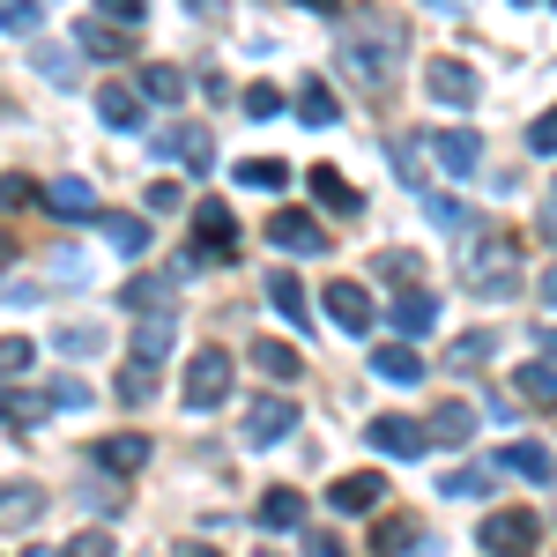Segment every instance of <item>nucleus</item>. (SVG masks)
Returning <instances> with one entry per match:
<instances>
[{
  "instance_id": "obj_19",
  "label": "nucleus",
  "mask_w": 557,
  "mask_h": 557,
  "mask_svg": "<svg viewBox=\"0 0 557 557\" xmlns=\"http://www.w3.org/2000/svg\"><path fill=\"white\" fill-rule=\"evenodd\" d=\"M97 120H104V127H141V89H127V83H104L97 89Z\"/></svg>"
},
{
  "instance_id": "obj_32",
  "label": "nucleus",
  "mask_w": 557,
  "mask_h": 557,
  "mask_svg": "<svg viewBox=\"0 0 557 557\" xmlns=\"http://www.w3.org/2000/svg\"><path fill=\"white\" fill-rule=\"evenodd\" d=\"M112 394H120V401H149V394H157V364H149V357H127L120 380H112Z\"/></svg>"
},
{
  "instance_id": "obj_27",
  "label": "nucleus",
  "mask_w": 557,
  "mask_h": 557,
  "mask_svg": "<svg viewBox=\"0 0 557 557\" xmlns=\"http://www.w3.org/2000/svg\"><path fill=\"white\" fill-rule=\"evenodd\" d=\"M97 223H104V238H112V246H120V253H149V223H141V215H112V209H104V215H97Z\"/></svg>"
},
{
  "instance_id": "obj_20",
  "label": "nucleus",
  "mask_w": 557,
  "mask_h": 557,
  "mask_svg": "<svg viewBox=\"0 0 557 557\" xmlns=\"http://www.w3.org/2000/svg\"><path fill=\"white\" fill-rule=\"evenodd\" d=\"M431 320H438V305H431V290H417V283H401V290H394V327H401V335H424Z\"/></svg>"
},
{
  "instance_id": "obj_49",
  "label": "nucleus",
  "mask_w": 557,
  "mask_h": 557,
  "mask_svg": "<svg viewBox=\"0 0 557 557\" xmlns=\"http://www.w3.org/2000/svg\"><path fill=\"white\" fill-rule=\"evenodd\" d=\"M380 275L401 290V283H417V253H380Z\"/></svg>"
},
{
  "instance_id": "obj_38",
  "label": "nucleus",
  "mask_w": 557,
  "mask_h": 557,
  "mask_svg": "<svg viewBox=\"0 0 557 557\" xmlns=\"http://www.w3.org/2000/svg\"><path fill=\"white\" fill-rule=\"evenodd\" d=\"M97 343H104V335H97L89 320H75V327H60V335H52V349H60V357H97Z\"/></svg>"
},
{
  "instance_id": "obj_58",
  "label": "nucleus",
  "mask_w": 557,
  "mask_h": 557,
  "mask_svg": "<svg viewBox=\"0 0 557 557\" xmlns=\"http://www.w3.org/2000/svg\"><path fill=\"white\" fill-rule=\"evenodd\" d=\"M260 557H275V550H260Z\"/></svg>"
},
{
  "instance_id": "obj_51",
  "label": "nucleus",
  "mask_w": 557,
  "mask_h": 557,
  "mask_svg": "<svg viewBox=\"0 0 557 557\" xmlns=\"http://www.w3.org/2000/svg\"><path fill=\"white\" fill-rule=\"evenodd\" d=\"M409 543H417V535H409V520H386V528H380V557H401Z\"/></svg>"
},
{
  "instance_id": "obj_8",
  "label": "nucleus",
  "mask_w": 557,
  "mask_h": 557,
  "mask_svg": "<svg viewBox=\"0 0 557 557\" xmlns=\"http://www.w3.org/2000/svg\"><path fill=\"white\" fill-rule=\"evenodd\" d=\"M298 431V401L290 394H260L253 409H246V438L253 446H275V438H290Z\"/></svg>"
},
{
  "instance_id": "obj_35",
  "label": "nucleus",
  "mask_w": 557,
  "mask_h": 557,
  "mask_svg": "<svg viewBox=\"0 0 557 557\" xmlns=\"http://www.w3.org/2000/svg\"><path fill=\"white\" fill-rule=\"evenodd\" d=\"M424 215L438 223V231H469V223H475V209H469V201H454V194H424Z\"/></svg>"
},
{
  "instance_id": "obj_42",
  "label": "nucleus",
  "mask_w": 557,
  "mask_h": 557,
  "mask_svg": "<svg viewBox=\"0 0 557 557\" xmlns=\"http://www.w3.org/2000/svg\"><path fill=\"white\" fill-rule=\"evenodd\" d=\"M67 557H120V543H112V528H83V535L67 543Z\"/></svg>"
},
{
  "instance_id": "obj_37",
  "label": "nucleus",
  "mask_w": 557,
  "mask_h": 557,
  "mask_svg": "<svg viewBox=\"0 0 557 557\" xmlns=\"http://www.w3.org/2000/svg\"><path fill=\"white\" fill-rule=\"evenodd\" d=\"M38 364V343L30 335H0V380H15V372H30Z\"/></svg>"
},
{
  "instance_id": "obj_39",
  "label": "nucleus",
  "mask_w": 557,
  "mask_h": 557,
  "mask_svg": "<svg viewBox=\"0 0 557 557\" xmlns=\"http://www.w3.org/2000/svg\"><path fill=\"white\" fill-rule=\"evenodd\" d=\"M30 60H38V75H45V83H75V52H67V45H38Z\"/></svg>"
},
{
  "instance_id": "obj_54",
  "label": "nucleus",
  "mask_w": 557,
  "mask_h": 557,
  "mask_svg": "<svg viewBox=\"0 0 557 557\" xmlns=\"http://www.w3.org/2000/svg\"><path fill=\"white\" fill-rule=\"evenodd\" d=\"M543 357H550V364H557V327H543Z\"/></svg>"
},
{
  "instance_id": "obj_36",
  "label": "nucleus",
  "mask_w": 557,
  "mask_h": 557,
  "mask_svg": "<svg viewBox=\"0 0 557 557\" xmlns=\"http://www.w3.org/2000/svg\"><path fill=\"white\" fill-rule=\"evenodd\" d=\"M520 394H528V401H543V409H557V364H520Z\"/></svg>"
},
{
  "instance_id": "obj_16",
  "label": "nucleus",
  "mask_w": 557,
  "mask_h": 557,
  "mask_svg": "<svg viewBox=\"0 0 557 557\" xmlns=\"http://www.w3.org/2000/svg\"><path fill=\"white\" fill-rule=\"evenodd\" d=\"M38 513H45V491H38V483H0V528H8V535H23Z\"/></svg>"
},
{
  "instance_id": "obj_15",
  "label": "nucleus",
  "mask_w": 557,
  "mask_h": 557,
  "mask_svg": "<svg viewBox=\"0 0 557 557\" xmlns=\"http://www.w3.org/2000/svg\"><path fill=\"white\" fill-rule=\"evenodd\" d=\"M498 469H506V475H528V483H550L557 461H550V446H543V438H513V446L498 454Z\"/></svg>"
},
{
  "instance_id": "obj_34",
  "label": "nucleus",
  "mask_w": 557,
  "mask_h": 557,
  "mask_svg": "<svg viewBox=\"0 0 557 557\" xmlns=\"http://www.w3.org/2000/svg\"><path fill=\"white\" fill-rule=\"evenodd\" d=\"M268 305H275L290 327H305V290H298V275H268Z\"/></svg>"
},
{
  "instance_id": "obj_57",
  "label": "nucleus",
  "mask_w": 557,
  "mask_h": 557,
  "mask_svg": "<svg viewBox=\"0 0 557 557\" xmlns=\"http://www.w3.org/2000/svg\"><path fill=\"white\" fill-rule=\"evenodd\" d=\"M30 557H67V550H45V543H38V550H30Z\"/></svg>"
},
{
  "instance_id": "obj_24",
  "label": "nucleus",
  "mask_w": 557,
  "mask_h": 557,
  "mask_svg": "<svg viewBox=\"0 0 557 557\" xmlns=\"http://www.w3.org/2000/svg\"><path fill=\"white\" fill-rule=\"evenodd\" d=\"M97 461H104V469H120V475H134L141 461H149V438H141V431H120V438H104V446H97Z\"/></svg>"
},
{
  "instance_id": "obj_1",
  "label": "nucleus",
  "mask_w": 557,
  "mask_h": 557,
  "mask_svg": "<svg viewBox=\"0 0 557 557\" xmlns=\"http://www.w3.org/2000/svg\"><path fill=\"white\" fill-rule=\"evenodd\" d=\"M461 283H469L475 298H513L520 290V238H475L469 260H461Z\"/></svg>"
},
{
  "instance_id": "obj_44",
  "label": "nucleus",
  "mask_w": 557,
  "mask_h": 557,
  "mask_svg": "<svg viewBox=\"0 0 557 557\" xmlns=\"http://www.w3.org/2000/svg\"><path fill=\"white\" fill-rule=\"evenodd\" d=\"M528 157H557V104L535 120V127H528Z\"/></svg>"
},
{
  "instance_id": "obj_2",
  "label": "nucleus",
  "mask_w": 557,
  "mask_h": 557,
  "mask_svg": "<svg viewBox=\"0 0 557 557\" xmlns=\"http://www.w3.org/2000/svg\"><path fill=\"white\" fill-rule=\"evenodd\" d=\"M343 45V75L364 89H386L394 75H401V52H409V38L401 30H372V38H335Z\"/></svg>"
},
{
  "instance_id": "obj_45",
  "label": "nucleus",
  "mask_w": 557,
  "mask_h": 557,
  "mask_svg": "<svg viewBox=\"0 0 557 557\" xmlns=\"http://www.w3.org/2000/svg\"><path fill=\"white\" fill-rule=\"evenodd\" d=\"M149 209H157V215L186 209V186H178V178H149Z\"/></svg>"
},
{
  "instance_id": "obj_14",
  "label": "nucleus",
  "mask_w": 557,
  "mask_h": 557,
  "mask_svg": "<svg viewBox=\"0 0 557 557\" xmlns=\"http://www.w3.org/2000/svg\"><path fill=\"white\" fill-rule=\"evenodd\" d=\"M75 45H83L89 60H127V52H134L127 23H104V15H89L83 30H75Z\"/></svg>"
},
{
  "instance_id": "obj_59",
  "label": "nucleus",
  "mask_w": 557,
  "mask_h": 557,
  "mask_svg": "<svg viewBox=\"0 0 557 557\" xmlns=\"http://www.w3.org/2000/svg\"><path fill=\"white\" fill-rule=\"evenodd\" d=\"M550 8H557V0H550Z\"/></svg>"
},
{
  "instance_id": "obj_12",
  "label": "nucleus",
  "mask_w": 557,
  "mask_h": 557,
  "mask_svg": "<svg viewBox=\"0 0 557 557\" xmlns=\"http://www.w3.org/2000/svg\"><path fill=\"white\" fill-rule=\"evenodd\" d=\"M380 498H386V475H380V469L335 475V491H327V506H335V513H372Z\"/></svg>"
},
{
  "instance_id": "obj_56",
  "label": "nucleus",
  "mask_w": 557,
  "mask_h": 557,
  "mask_svg": "<svg viewBox=\"0 0 557 557\" xmlns=\"http://www.w3.org/2000/svg\"><path fill=\"white\" fill-rule=\"evenodd\" d=\"M543 298H550V305H557V268H550V275H543Z\"/></svg>"
},
{
  "instance_id": "obj_29",
  "label": "nucleus",
  "mask_w": 557,
  "mask_h": 557,
  "mask_svg": "<svg viewBox=\"0 0 557 557\" xmlns=\"http://www.w3.org/2000/svg\"><path fill=\"white\" fill-rule=\"evenodd\" d=\"M0 30H8V38H38L45 30V0H0Z\"/></svg>"
},
{
  "instance_id": "obj_25",
  "label": "nucleus",
  "mask_w": 557,
  "mask_h": 557,
  "mask_svg": "<svg viewBox=\"0 0 557 557\" xmlns=\"http://www.w3.org/2000/svg\"><path fill=\"white\" fill-rule=\"evenodd\" d=\"M298 120H305V127H335V120H343L335 89H327V83H298Z\"/></svg>"
},
{
  "instance_id": "obj_4",
  "label": "nucleus",
  "mask_w": 557,
  "mask_h": 557,
  "mask_svg": "<svg viewBox=\"0 0 557 557\" xmlns=\"http://www.w3.org/2000/svg\"><path fill=\"white\" fill-rule=\"evenodd\" d=\"M157 157H172L178 172H194V178H201V172L215 164V134L201 127V120H172V127L157 134Z\"/></svg>"
},
{
  "instance_id": "obj_18",
  "label": "nucleus",
  "mask_w": 557,
  "mask_h": 557,
  "mask_svg": "<svg viewBox=\"0 0 557 557\" xmlns=\"http://www.w3.org/2000/svg\"><path fill=\"white\" fill-rule=\"evenodd\" d=\"M424 431H431V446H469V438H475V409H469V401H438Z\"/></svg>"
},
{
  "instance_id": "obj_52",
  "label": "nucleus",
  "mask_w": 557,
  "mask_h": 557,
  "mask_svg": "<svg viewBox=\"0 0 557 557\" xmlns=\"http://www.w3.org/2000/svg\"><path fill=\"white\" fill-rule=\"evenodd\" d=\"M305 557H343V543H335L327 528H312V535H305Z\"/></svg>"
},
{
  "instance_id": "obj_50",
  "label": "nucleus",
  "mask_w": 557,
  "mask_h": 557,
  "mask_svg": "<svg viewBox=\"0 0 557 557\" xmlns=\"http://www.w3.org/2000/svg\"><path fill=\"white\" fill-rule=\"evenodd\" d=\"M0 417H8V424H38V417H45V401H23V394H0Z\"/></svg>"
},
{
  "instance_id": "obj_28",
  "label": "nucleus",
  "mask_w": 557,
  "mask_h": 557,
  "mask_svg": "<svg viewBox=\"0 0 557 557\" xmlns=\"http://www.w3.org/2000/svg\"><path fill=\"white\" fill-rule=\"evenodd\" d=\"M253 364H260V372H268L275 386H283V380H298V349H290V343H275V335H260V343H253Z\"/></svg>"
},
{
  "instance_id": "obj_26",
  "label": "nucleus",
  "mask_w": 557,
  "mask_h": 557,
  "mask_svg": "<svg viewBox=\"0 0 557 557\" xmlns=\"http://www.w3.org/2000/svg\"><path fill=\"white\" fill-rule=\"evenodd\" d=\"M312 194H320V209H343V215H357V209H364V194H357V186H349L343 172H327V164L312 172Z\"/></svg>"
},
{
  "instance_id": "obj_46",
  "label": "nucleus",
  "mask_w": 557,
  "mask_h": 557,
  "mask_svg": "<svg viewBox=\"0 0 557 557\" xmlns=\"http://www.w3.org/2000/svg\"><path fill=\"white\" fill-rule=\"evenodd\" d=\"M45 401H52V409H89V386L83 380H52V386H45Z\"/></svg>"
},
{
  "instance_id": "obj_48",
  "label": "nucleus",
  "mask_w": 557,
  "mask_h": 557,
  "mask_svg": "<svg viewBox=\"0 0 557 557\" xmlns=\"http://www.w3.org/2000/svg\"><path fill=\"white\" fill-rule=\"evenodd\" d=\"M97 15H104V23H141V15H149V0H97Z\"/></svg>"
},
{
  "instance_id": "obj_31",
  "label": "nucleus",
  "mask_w": 557,
  "mask_h": 557,
  "mask_svg": "<svg viewBox=\"0 0 557 557\" xmlns=\"http://www.w3.org/2000/svg\"><path fill=\"white\" fill-rule=\"evenodd\" d=\"M238 186L275 194V186H290V164H283V157H246V164H238Z\"/></svg>"
},
{
  "instance_id": "obj_55",
  "label": "nucleus",
  "mask_w": 557,
  "mask_h": 557,
  "mask_svg": "<svg viewBox=\"0 0 557 557\" xmlns=\"http://www.w3.org/2000/svg\"><path fill=\"white\" fill-rule=\"evenodd\" d=\"M178 557H223V550H209V543H186V550H178Z\"/></svg>"
},
{
  "instance_id": "obj_11",
  "label": "nucleus",
  "mask_w": 557,
  "mask_h": 557,
  "mask_svg": "<svg viewBox=\"0 0 557 557\" xmlns=\"http://www.w3.org/2000/svg\"><path fill=\"white\" fill-rule=\"evenodd\" d=\"M364 438H372L380 454H401V461H417V454L431 446V431L417 424V417H372V431H364Z\"/></svg>"
},
{
  "instance_id": "obj_21",
  "label": "nucleus",
  "mask_w": 557,
  "mask_h": 557,
  "mask_svg": "<svg viewBox=\"0 0 557 557\" xmlns=\"http://www.w3.org/2000/svg\"><path fill=\"white\" fill-rule=\"evenodd\" d=\"M372 372L394 380V386H417V380H424V357H417L409 343H386V349H372Z\"/></svg>"
},
{
  "instance_id": "obj_5",
  "label": "nucleus",
  "mask_w": 557,
  "mask_h": 557,
  "mask_svg": "<svg viewBox=\"0 0 557 557\" xmlns=\"http://www.w3.org/2000/svg\"><path fill=\"white\" fill-rule=\"evenodd\" d=\"M475 535H483V550H491V557H535V535H543V528H535V513L498 506V513H483Z\"/></svg>"
},
{
  "instance_id": "obj_23",
  "label": "nucleus",
  "mask_w": 557,
  "mask_h": 557,
  "mask_svg": "<svg viewBox=\"0 0 557 557\" xmlns=\"http://www.w3.org/2000/svg\"><path fill=\"white\" fill-rule=\"evenodd\" d=\"M127 312H172V275H134L127 290H120Z\"/></svg>"
},
{
  "instance_id": "obj_22",
  "label": "nucleus",
  "mask_w": 557,
  "mask_h": 557,
  "mask_svg": "<svg viewBox=\"0 0 557 557\" xmlns=\"http://www.w3.org/2000/svg\"><path fill=\"white\" fill-rule=\"evenodd\" d=\"M260 528H268V535H283V528H298V520H305V498H298V491H290V483H283V491H268V498H260Z\"/></svg>"
},
{
  "instance_id": "obj_6",
  "label": "nucleus",
  "mask_w": 557,
  "mask_h": 557,
  "mask_svg": "<svg viewBox=\"0 0 557 557\" xmlns=\"http://www.w3.org/2000/svg\"><path fill=\"white\" fill-rule=\"evenodd\" d=\"M268 246H275V253H327V231H320V223H312V215L305 209H275L268 215Z\"/></svg>"
},
{
  "instance_id": "obj_17",
  "label": "nucleus",
  "mask_w": 557,
  "mask_h": 557,
  "mask_svg": "<svg viewBox=\"0 0 557 557\" xmlns=\"http://www.w3.org/2000/svg\"><path fill=\"white\" fill-rule=\"evenodd\" d=\"M45 209L67 215V223H97V194H89L83 178H52V186H45Z\"/></svg>"
},
{
  "instance_id": "obj_13",
  "label": "nucleus",
  "mask_w": 557,
  "mask_h": 557,
  "mask_svg": "<svg viewBox=\"0 0 557 557\" xmlns=\"http://www.w3.org/2000/svg\"><path fill=\"white\" fill-rule=\"evenodd\" d=\"M194 231H201V246H194V260L231 253V246H238V223H231V209H223V201H201V209H194Z\"/></svg>"
},
{
  "instance_id": "obj_30",
  "label": "nucleus",
  "mask_w": 557,
  "mask_h": 557,
  "mask_svg": "<svg viewBox=\"0 0 557 557\" xmlns=\"http://www.w3.org/2000/svg\"><path fill=\"white\" fill-rule=\"evenodd\" d=\"M141 97H149V104H178V89H186V75H178V67H164V60H149V67H141Z\"/></svg>"
},
{
  "instance_id": "obj_47",
  "label": "nucleus",
  "mask_w": 557,
  "mask_h": 557,
  "mask_svg": "<svg viewBox=\"0 0 557 557\" xmlns=\"http://www.w3.org/2000/svg\"><path fill=\"white\" fill-rule=\"evenodd\" d=\"M246 112H253V120H275V112H283V89H275V83H253V89H246Z\"/></svg>"
},
{
  "instance_id": "obj_43",
  "label": "nucleus",
  "mask_w": 557,
  "mask_h": 557,
  "mask_svg": "<svg viewBox=\"0 0 557 557\" xmlns=\"http://www.w3.org/2000/svg\"><path fill=\"white\" fill-rule=\"evenodd\" d=\"M491 335H469V343H454V372H475V364H491Z\"/></svg>"
},
{
  "instance_id": "obj_10",
  "label": "nucleus",
  "mask_w": 557,
  "mask_h": 557,
  "mask_svg": "<svg viewBox=\"0 0 557 557\" xmlns=\"http://www.w3.org/2000/svg\"><path fill=\"white\" fill-rule=\"evenodd\" d=\"M327 320H335L343 335H372V298H364V283L335 275V283H327Z\"/></svg>"
},
{
  "instance_id": "obj_7",
  "label": "nucleus",
  "mask_w": 557,
  "mask_h": 557,
  "mask_svg": "<svg viewBox=\"0 0 557 557\" xmlns=\"http://www.w3.org/2000/svg\"><path fill=\"white\" fill-rule=\"evenodd\" d=\"M424 149L438 157V172L446 178H469L483 164V134L475 127H446V134H424Z\"/></svg>"
},
{
  "instance_id": "obj_33",
  "label": "nucleus",
  "mask_w": 557,
  "mask_h": 557,
  "mask_svg": "<svg viewBox=\"0 0 557 557\" xmlns=\"http://www.w3.org/2000/svg\"><path fill=\"white\" fill-rule=\"evenodd\" d=\"M134 357H149V364H164V357H172V312L134 327Z\"/></svg>"
},
{
  "instance_id": "obj_40",
  "label": "nucleus",
  "mask_w": 557,
  "mask_h": 557,
  "mask_svg": "<svg viewBox=\"0 0 557 557\" xmlns=\"http://www.w3.org/2000/svg\"><path fill=\"white\" fill-rule=\"evenodd\" d=\"M30 201H45V186H38V178H23V172H8V178H0V209H30Z\"/></svg>"
},
{
  "instance_id": "obj_9",
  "label": "nucleus",
  "mask_w": 557,
  "mask_h": 557,
  "mask_svg": "<svg viewBox=\"0 0 557 557\" xmlns=\"http://www.w3.org/2000/svg\"><path fill=\"white\" fill-rule=\"evenodd\" d=\"M424 89L438 97V104H454V112H469L475 97H483L475 67H461V60H431V67H424Z\"/></svg>"
},
{
  "instance_id": "obj_3",
  "label": "nucleus",
  "mask_w": 557,
  "mask_h": 557,
  "mask_svg": "<svg viewBox=\"0 0 557 557\" xmlns=\"http://www.w3.org/2000/svg\"><path fill=\"white\" fill-rule=\"evenodd\" d=\"M231 394V349L209 343V349H194V364H186V409H215Z\"/></svg>"
},
{
  "instance_id": "obj_53",
  "label": "nucleus",
  "mask_w": 557,
  "mask_h": 557,
  "mask_svg": "<svg viewBox=\"0 0 557 557\" xmlns=\"http://www.w3.org/2000/svg\"><path fill=\"white\" fill-rule=\"evenodd\" d=\"M543 238H557V194L543 201Z\"/></svg>"
},
{
  "instance_id": "obj_41",
  "label": "nucleus",
  "mask_w": 557,
  "mask_h": 557,
  "mask_svg": "<svg viewBox=\"0 0 557 557\" xmlns=\"http://www.w3.org/2000/svg\"><path fill=\"white\" fill-rule=\"evenodd\" d=\"M438 491H446V498H483V491H491V469H454Z\"/></svg>"
}]
</instances>
